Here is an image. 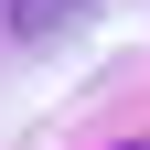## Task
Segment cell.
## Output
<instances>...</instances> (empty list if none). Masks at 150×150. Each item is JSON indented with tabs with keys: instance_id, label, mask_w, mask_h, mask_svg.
Segmentation results:
<instances>
[{
	"instance_id": "obj_1",
	"label": "cell",
	"mask_w": 150,
	"mask_h": 150,
	"mask_svg": "<svg viewBox=\"0 0 150 150\" xmlns=\"http://www.w3.org/2000/svg\"><path fill=\"white\" fill-rule=\"evenodd\" d=\"M86 11H97V0H0V32H11V43H54V32H75Z\"/></svg>"
}]
</instances>
